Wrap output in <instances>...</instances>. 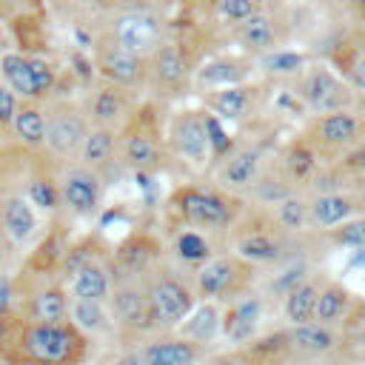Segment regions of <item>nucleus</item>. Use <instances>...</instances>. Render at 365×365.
Instances as JSON below:
<instances>
[{
    "label": "nucleus",
    "mask_w": 365,
    "mask_h": 365,
    "mask_svg": "<svg viewBox=\"0 0 365 365\" xmlns=\"http://www.w3.org/2000/svg\"><path fill=\"white\" fill-rule=\"evenodd\" d=\"M177 331H180L182 339H188L194 345H205V342H211L222 334V314L214 302L194 305V311L185 317V322Z\"/></svg>",
    "instance_id": "nucleus-22"
},
{
    "label": "nucleus",
    "mask_w": 365,
    "mask_h": 365,
    "mask_svg": "<svg viewBox=\"0 0 365 365\" xmlns=\"http://www.w3.org/2000/svg\"><path fill=\"white\" fill-rule=\"evenodd\" d=\"M26 200H29L31 205L48 211V214L63 205V202H60V185H57V180H51V177H34V180H29Z\"/></svg>",
    "instance_id": "nucleus-36"
},
{
    "label": "nucleus",
    "mask_w": 365,
    "mask_h": 365,
    "mask_svg": "<svg viewBox=\"0 0 365 365\" xmlns=\"http://www.w3.org/2000/svg\"><path fill=\"white\" fill-rule=\"evenodd\" d=\"M168 145L180 160H185L191 165H205L211 160V145H208V134H205V114L194 111V108L177 111L171 117V125H168Z\"/></svg>",
    "instance_id": "nucleus-7"
},
{
    "label": "nucleus",
    "mask_w": 365,
    "mask_h": 365,
    "mask_svg": "<svg viewBox=\"0 0 365 365\" xmlns=\"http://www.w3.org/2000/svg\"><path fill=\"white\" fill-rule=\"evenodd\" d=\"M9 302H11V285L6 277H0V314H6Z\"/></svg>",
    "instance_id": "nucleus-47"
},
{
    "label": "nucleus",
    "mask_w": 365,
    "mask_h": 365,
    "mask_svg": "<svg viewBox=\"0 0 365 365\" xmlns=\"http://www.w3.org/2000/svg\"><path fill=\"white\" fill-rule=\"evenodd\" d=\"M174 254H177V259H182V262H188V265H202V262H208L211 259V242L200 234V231H180L177 237H174Z\"/></svg>",
    "instance_id": "nucleus-34"
},
{
    "label": "nucleus",
    "mask_w": 365,
    "mask_h": 365,
    "mask_svg": "<svg viewBox=\"0 0 365 365\" xmlns=\"http://www.w3.org/2000/svg\"><path fill=\"white\" fill-rule=\"evenodd\" d=\"M151 322L160 331H174L185 322V317L194 311V288L180 279L171 271H163L148 279L145 285Z\"/></svg>",
    "instance_id": "nucleus-2"
},
{
    "label": "nucleus",
    "mask_w": 365,
    "mask_h": 365,
    "mask_svg": "<svg viewBox=\"0 0 365 365\" xmlns=\"http://www.w3.org/2000/svg\"><path fill=\"white\" fill-rule=\"evenodd\" d=\"M362 46H365V34H362Z\"/></svg>",
    "instance_id": "nucleus-53"
},
{
    "label": "nucleus",
    "mask_w": 365,
    "mask_h": 365,
    "mask_svg": "<svg viewBox=\"0 0 365 365\" xmlns=\"http://www.w3.org/2000/svg\"><path fill=\"white\" fill-rule=\"evenodd\" d=\"M345 308H348V294H345V288H339V285H328L325 291H319L314 322H319V325L328 328V325H334V322L342 319Z\"/></svg>",
    "instance_id": "nucleus-35"
},
{
    "label": "nucleus",
    "mask_w": 365,
    "mask_h": 365,
    "mask_svg": "<svg viewBox=\"0 0 365 365\" xmlns=\"http://www.w3.org/2000/svg\"><path fill=\"white\" fill-rule=\"evenodd\" d=\"M240 277V265L231 257H211L208 262H202L194 271V291L202 299H220L225 294H231V288L237 285Z\"/></svg>",
    "instance_id": "nucleus-13"
},
{
    "label": "nucleus",
    "mask_w": 365,
    "mask_h": 365,
    "mask_svg": "<svg viewBox=\"0 0 365 365\" xmlns=\"http://www.w3.org/2000/svg\"><path fill=\"white\" fill-rule=\"evenodd\" d=\"M277 220H279L282 228L297 231V228H302L305 220H308V205H305L299 197H285L282 202H277Z\"/></svg>",
    "instance_id": "nucleus-37"
},
{
    "label": "nucleus",
    "mask_w": 365,
    "mask_h": 365,
    "mask_svg": "<svg viewBox=\"0 0 365 365\" xmlns=\"http://www.w3.org/2000/svg\"><path fill=\"white\" fill-rule=\"evenodd\" d=\"M217 11H220L222 20L240 26L242 20H248L251 14H257V6H254V0H220Z\"/></svg>",
    "instance_id": "nucleus-41"
},
{
    "label": "nucleus",
    "mask_w": 365,
    "mask_h": 365,
    "mask_svg": "<svg viewBox=\"0 0 365 365\" xmlns=\"http://www.w3.org/2000/svg\"><path fill=\"white\" fill-rule=\"evenodd\" d=\"M259 317H262V299L259 297H245L222 314V334L231 342H245V339L254 336V331L259 325Z\"/></svg>",
    "instance_id": "nucleus-20"
},
{
    "label": "nucleus",
    "mask_w": 365,
    "mask_h": 365,
    "mask_svg": "<svg viewBox=\"0 0 365 365\" xmlns=\"http://www.w3.org/2000/svg\"><path fill=\"white\" fill-rule=\"evenodd\" d=\"M111 43L140 60H148L163 46V26L145 11H125L111 23Z\"/></svg>",
    "instance_id": "nucleus-5"
},
{
    "label": "nucleus",
    "mask_w": 365,
    "mask_h": 365,
    "mask_svg": "<svg viewBox=\"0 0 365 365\" xmlns=\"http://www.w3.org/2000/svg\"><path fill=\"white\" fill-rule=\"evenodd\" d=\"M71 299H86V302H108L111 297V274L103 262H88L77 268L68 279Z\"/></svg>",
    "instance_id": "nucleus-18"
},
{
    "label": "nucleus",
    "mask_w": 365,
    "mask_h": 365,
    "mask_svg": "<svg viewBox=\"0 0 365 365\" xmlns=\"http://www.w3.org/2000/svg\"><path fill=\"white\" fill-rule=\"evenodd\" d=\"M68 322L80 334H103L111 328V311L108 302H86V299H71L68 302Z\"/></svg>",
    "instance_id": "nucleus-24"
},
{
    "label": "nucleus",
    "mask_w": 365,
    "mask_h": 365,
    "mask_svg": "<svg viewBox=\"0 0 365 365\" xmlns=\"http://www.w3.org/2000/svg\"><path fill=\"white\" fill-rule=\"evenodd\" d=\"M145 365H194L200 359V345L182 336H160L140 351Z\"/></svg>",
    "instance_id": "nucleus-19"
},
{
    "label": "nucleus",
    "mask_w": 365,
    "mask_h": 365,
    "mask_svg": "<svg viewBox=\"0 0 365 365\" xmlns=\"http://www.w3.org/2000/svg\"><path fill=\"white\" fill-rule=\"evenodd\" d=\"M348 74H351V80H354V86H359V88H365V57H359V60H354V63H351V68H348Z\"/></svg>",
    "instance_id": "nucleus-46"
},
{
    "label": "nucleus",
    "mask_w": 365,
    "mask_h": 365,
    "mask_svg": "<svg viewBox=\"0 0 365 365\" xmlns=\"http://www.w3.org/2000/svg\"><path fill=\"white\" fill-rule=\"evenodd\" d=\"M117 145H120L117 131L91 125L86 140H83V145H80L77 160H80V165H86V168H91V171H97L103 177V171L117 160Z\"/></svg>",
    "instance_id": "nucleus-17"
},
{
    "label": "nucleus",
    "mask_w": 365,
    "mask_h": 365,
    "mask_svg": "<svg viewBox=\"0 0 365 365\" xmlns=\"http://www.w3.org/2000/svg\"><path fill=\"white\" fill-rule=\"evenodd\" d=\"M108 311H111V317L123 328H131V331H154L151 311H148V297H145V285H140L137 279L117 282L111 288Z\"/></svg>",
    "instance_id": "nucleus-9"
},
{
    "label": "nucleus",
    "mask_w": 365,
    "mask_h": 365,
    "mask_svg": "<svg viewBox=\"0 0 365 365\" xmlns=\"http://www.w3.org/2000/svg\"><path fill=\"white\" fill-rule=\"evenodd\" d=\"M11 131L14 137L23 143V145H31V148H40L43 140H46V117H43V108L23 100L17 106V114L11 120Z\"/></svg>",
    "instance_id": "nucleus-26"
},
{
    "label": "nucleus",
    "mask_w": 365,
    "mask_h": 365,
    "mask_svg": "<svg viewBox=\"0 0 365 365\" xmlns=\"http://www.w3.org/2000/svg\"><path fill=\"white\" fill-rule=\"evenodd\" d=\"M237 254L245 262H277L282 257V245L271 234L254 231V234H245L237 240Z\"/></svg>",
    "instance_id": "nucleus-32"
},
{
    "label": "nucleus",
    "mask_w": 365,
    "mask_h": 365,
    "mask_svg": "<svg viewBox=\"0 0 365 365\" xmlns=\"http://www.w3.org/2000/svg\"><path fill=\"white\" fill-rule=\"evenodd\" d=\"M0 74L6 80V86L20 97V100H40L37 94V83H34V74H31V57L20 54V51H6L0 54Z\"/></svg>",
    "instance_id": "nucleus-21"
},
{
    "label": "nucleus",
    "mask_w": 365,
    "mask_h": 365,
    "mask_svg": "<svg viewBox=\"0 0 365 365\" xmlns=\"http://www.w3.org/2000/svg\"><path fill=\"white\" fill-rule=\"evenodd\" d=\"M334 240L348 245V248H362L365 245V220H351V222H342L336 231H334Z\"/></svg>",
    "instance_id": "nucleus-42"
},
{
    "label": "nucleus",
    "mask_w": 365,
    "mask_h": 365,
    "mask_svg": "<svg viewBox=\"0 0 365 365\" xmlns=\"http://www.w3.org/2000/svg\"><path fill=\"white\" fill-rule=\"evenodd\" d=\"M17 106H20V97L6 86V83H0V128H11V120H14V114H17Z\"/></svg>",
    "instance_id": "nucleus-44"
},
{
    "label": "nucleus",
    "mask_w": 365,
    "mask_h": 365,
    "mask_svg": "<svg viewBox=\"0 0 365 365\" xmlns=\"http://www.w3.org/2000/svg\"><path fill=\"white\" fill-rule=\"evenodd\" d=\"M356 117H351L348 111H334V114H325L317 125V134L322 143L328 145H348L354 137H356Z\"/></svg>",
    "instance_id": "nucleus-33"
},
{
    "label": "nucleus",
    "mask_w": 365,
    "mask_h": 365,
    "mask_svg": "<svg viewBox=\"0 0 365 365\" xmlns=\"http://www.w3.org/2000/svg\"><path fill=\"white\" fill-rule=\"evenodd\" d=\"M311 220L322 228H334V225H342L351 211H354V202L342 194H319L314 202H311Z\"/></svg>",
    "instance_id": "nucleus-31"
},
{
    "label": "nucleus",
    "mask_w": 365,
    "mask_h": 365,
    "mask_svg": "<svg viewBox=\"0 0 365 365\" xmlns=\"http://www.w3.org/2000/svg\"><path fill=\"white\" fill-rule=\"evenodd\" d=\"M302 63H305V57L297 54V51H271V54L262 57V68H265L268 74H277V77H282V74H297V71L302 68Z\"/></svg>",
    "instance_id": "nucleus-38"
},
{
    "label": "nucleus",
    "mask_w": 365,
    "mask_h": 365,
    "mask_svg": "<svg viewBox=\"0 0 365 365\" xmlns=\"http://www.w3.org/2000/svg\"><path fill=\"white\" fill-rule=\"evenodd\" d=\"M117 154H120L123 165L134 168V174H151L163 163V151H160L157 140L143 134V131H134V134L123 137L120 145H117Z\"/></svg>",
    "instance_id": "nucleus-16"
},
{
    "label": "nucleus",
    "mask_w": 365,
    "mask_h": 365,
    "mask_svg": "<svg viewBox=\"0 0 365 365\" xmlns=\"http://www.w3.org/2000/svg\"><path fill=\"white\" fill-rule=\"evenodd\" d=\"M83 111H86L91 125L117 131L123 125V120L128 117V94H125V88H117V86L106 83V86L94 88L86 97Z\"/></svg>",
    "instance_id": "nucleus-11"
},
{
    "label": "nucleus",
    "mask_w": 365,
    "mask_h": 365,
    "mask_svg": "<svg viewBox=\"0 0 365 365\" xmlns=\"http://www.w3.org/2000/svg\"><path fill=\"white\" fill-rule=\"evenodd\" d=\"M299 94L302 100L308 103V108L314 111H322V114H334V111H342L348 94H345V86L328 71V68H311L299 86Z\"/></svg>",
    "instance_id": "nucleus-12"
},
{
    "label": "nucleus",
    "mask_w": 365,
    "mask_h": 365,
    "mask_svg": "<svg viewBox=\"0 0 365 365\" xmlns=\"http://www.w3.org/2000/svg\"><path fill=\"white\" fill-rule=\"evenodd\" d=\"M237 37L248 51H268L274 46V37H277L274 34V20L262 11H257V14H251L248 20H242L237 26Z\"/></svg>",
    "instance_id": "nucleus-30"
},
{
    "label": "nucleus",
    "mask_w": 365,
    "mask_h": 365,
    "mask_svg": "<svg viewBox=\"0 0 365 365\" xmlns=\"http://www.w3.org/2000/svg\"><path fill=\"white\" fill-rule=\"evenodd\" d=\"M97 71L117 88H134L145 80V60L123 51L114 43H106L97 48Z\"/></svg>",
    "instance_id": "nucleus-10"
},
{
    "label": "nucleus",
    "mask_w": 365,
    "mask_h": 365,
    "mask_svg": "<svg viewBox=\"0 0 365 365\" xmlns=\"http://www.w3.org/2000/svg\"><path fill=\"white\" fill-rule=\"evenodd\" d=\"M354 3H356V6H362V9H365V0H354Z\"/></svg>",
    "instance_id": "nucleus-51"
},
{
    "label": "nucleus",
    "mask_w": 365,
    "mask_h": 365,
    "mask_svg": "<svg viewBox=\"0 0 365 365\" xmlns=\"http://www.w3.org/2000/svg\"><path fill=\"white\" fill-rule=\"evenodd\" d=\"M317 299H319V288L314 282H302L297 285L291 294H285V319L297 328V325H308L314 322V314H317Z\"/></svg>",
    "instance_id": "nucleus-28"
},
{
    "label": "nucleus",
    "mask_w": 365,
    "mask_h": 365,
    "mask_svg": "<svg viewBox=\"0 0 365 365\" xmlns=\"http://www.w3.org/2000/svg\"><path fill=\"white\" fill-rule=\"evenodd\" d=\"M311 168H314V154H311V148L294 145V148L285 154V171H288L291 177L302 180V177L311 174Z\"/></svg>",
    "instance_id": "nucleus-40"
},
{
    "label": "nucleus",
    "mask_w": 365,
    "mask_h": 365,
    "mask_svg": "<svg viewBox=\"0 0 365 365\" xmlns=\"http://www.w3.org/2000/svg\"><path fill=\"white\" fill-rule=\"evenodd\" d=\"M9 248H11V242H9V237H6V234H3V228H0V262H6Z\"/></svg>",
    "instance_id": "nucleus-49"
},
{
    "label": "nucleus",
    "mask_w": 365,
    "mask_h": 365,
    "mask_svg": "<svg viewBox=\"0 0 365 365\" xmlns=\"http://www.w3.org/2000/svg\"><path fill=\"white\" fill-rule=\"evenodd\" d=\"M305 282V268H288L285 274H279L274 282H271V288L277 291V294H291L297 285H302Z\"/></svg>",
    "instance_id": "nucleus-45"
},
{
    "label": "nucleus",
    "mask_w": 365,
    "mask_h": 365,
    "mask_svg": "<svg viewBox=\"0 0 365 365\" xmlns=\"http://www.w3.org/2000/svg\"><path fill=\"white\" fill-rule=\"evenodd\" d=\"M285 342L299 354H325L334 348V334L319 322H308V325L291 328L285 334Z\"/></svg>",
    "instance_id": "nucleus-29"
},
{
    "label": "nucleus",
    "mask_w": 365,
    "mask_h": 365,
    "mask_svg": "<svg viewBox=\"0 0 365 365\" xmlns=\"http://www.w3.org/2000/svg\"><path fill=\"white\" fill-rule=\"evenodd\" d=\"M46 140L43 145L54 154V157H77L80 154V145L91 128L83 106L77 103H68V100H60V103H51L46 111Z\"/></svg>",
    "instance_id": "nucleus-3"
},
{
    "label": "nucleus",
    "mask_w": 365,
    "mask_h": 365,
    "mask_svg": "<svg viewBox=\"0 0 365 365\" xmlns=\"http://www.w3.org/2000/svg\"><path fill=\"white\" fill-rule=\"evenodd\" d=\"M359 262H365V254H356L354 257V265H359Z\"/></svg>",
    "instance_id": "nucleus-50"
},
{
    "label": "nucleus",
    "mask_w": 365,
    "mask_h": 365,
    "mask_svg": "<svg viewBox=\"0 0 365 365\" xmlns=\"http://www.w3.org/2000/svg\"><path fill=\"white\" fill-rule=\"evenodd\" d=\"M60 185V202L74 217H91L100 208L103 200V177L80 163L66 165V171L57 180Z\"/></svg>",
    "instance_id": "nucleus-6"
},
{
    "label": "nucleus",
    "mask_w": 365,
    "mask_h": 365,
    "mask_svg": "<svg viewBox=\"0 0 365 365\" xmlns=\"http://www.w3.org/2000/svg\"><path fill=\"white\" fill-rule=\"evenodd\" d=\"M245 63L234 60V57H217L211 63H205L197 71V80L208 88H228V86H240V80L245 77Z\"/></svg>",
    "instance_id": "nucleus-27"
},
{
    "label": "nucleus",
    "mask_w": 365,
    "mask_h": 365,
    "mask_svg": "<svg viewBox=\"0 0 365 365\" xmlns=\"http://www.w3.org/2000/svg\"><path fill=\"white\" fill-rule=\"evenodd\" d=\"M251 188L257 191V197H259L262 202H274V205H277V202H282L285 197H291V194H288V188H285L279 180H257Z\"/></svg>",
    "instance_id": "nucleus-43"
},
{
    "label": "nucleus",
    "mask_w": 365,
    "mask_h": 365,
    "mask_svg": "<svg viewBox=\"0 0 365 365\" xmlns=\"http://www.w3.org/2000/svg\"><path fill=\"white\" fill-rule=\"evenodd\" d=\"M171 208L188 225H200V228H222L234 220V208L228 197L208 188H194V185L177 188L171 197Z\"/></svg>",
    "instance_id": "nucleus-4"
},
{
    "label": "nucleus",
    "mask_w": 365,
    "mask_h": 365,
    "mask_svg": "<svg viewBox=\"0 0 365 365\" xmlns=\"http://www.w3.org/2000/svg\"><path fill=\"white\" fill-rule=\"evenodd\" d=\"M205 134H208V145H211V157L222 160L231 154V137L228 131L222 128L220 117L217 114H205Z\"/></svg>",
    "instance_id": "nucleus-39"
},
{
    "label": "nucleus",
    "mask_w": 365,
    "mask_h": 365,
    "mask_svg": "<svg viewBox=\"0 0 365 365\" xmlns=\"http://www.w3.org/2000/svg\"><path fill=\"white\" fill-rule=\"evenodd\" d=\"M259 165H262L259 148H237L228 157H222L220 185L225 191H245L259 180Z\"/></svg>",
    "instance_id": "nucleus-14"
},
{
    "label": "nucleus",
    "mask_w": 365,
    "mask_h": 365,
    "mask_svg": "<svg viewBox=\"0 0 365 365\" xmlns=\"http://www.w3.org/2000/svg\"><path fill=\"white\" fill-rule=\"evenodd\" d=\"M0 3H20V0H0Z\"/></svg>",
    "instance_id": "nucleus-52"
},
{
    "label": "nucleus",
    "mask_w": 365,
    "mask_h": 365,
    "mask_svg": "<svg viewBox=\"0 0 365 365\" xmlns=\"http://www.w3.org/2000/svg\"><path fill=\"white\" fill-rule=\"evenodd\" d=\"M114 365H145L143 362V356H140V351H128V354H123Z\"/></svg>",
    "instance_id": "nucleus-48"
},
{
    "label": "nucleus",
    "mask_w": 365,
    "mask_h": 365,
    "mask_svg": "<svg viewBox=\"0 0 365 365\" xmlns=\"http://www.w3.org/2000/svg\"><path fill=\"white\" fill-rule=\"evenodd\" d=\"M145 77L154 88L163 91H180L185 88L191 77V57L180 43H163L148 60H145Z\"/></svg>",
    "instance_id": "nucleus-8"
},
{
    "label": "nucleus",
    "mask_w": 365,
    "mask_h": 365,
    "mask_svg": "<svg viewBox=\"0 0 365 365\" xmlns=\"http://www.w3.org/2000/svg\"><path fill=\"white\" fill-rule=\"evenodd\" d=\"M251 91L254 88H248V86H228V88L211 91L205 97V103L222 120H242L251 111Z\"/></svg>",
    "instance_id": "nucleus-25"
},
{
    "label": "nucleus",
    "mask_w": 365,
    "mask_h": 365,
    "mask_svg": "<svg viewBox=\"0 0 365 365\" xmlns=\"http://www.w3.org/2000/svg\"><path fill=\"white\" fill-rule=\"evenodd\" d=\"M68 302H71V297L63 288H57V285L40 288L29 299V322H46V325L68 322Z\"/></svg>",
    "instance_id": "nucleus-23"
},
{
    "label": "nucleus",
    "mask_w": 365,
    "mask_h": 365,
    "mask_svg": "<svg viewBox=\"0 0 365 365\" xmlns=\"http://www.w3.org/2000/svg\"><path fill=\"white\" fill-rule=\"evenodd\" d=\"M0 228L11 245H26L37 231V217L23 194H11L0 202Z\"/></svg>",
    "instance_id": "nucleus-15"
},
{
    "label": "nucleus",
    "mask_w": 365,
    "mask_h": 365,
    "mask_svg": "<svg viewBox=\"0 0 365 365\" xmlns=\"http://www.w3.org/2000/svg\"><path fill=\"white\" fill-rule=\"evenodd\" d=\"M17 348L31 365H77L86 354V336L71 322H26L17 331Z\"/></svg>",
    "instance_id": "nucleus-1"
}]
</instances>
